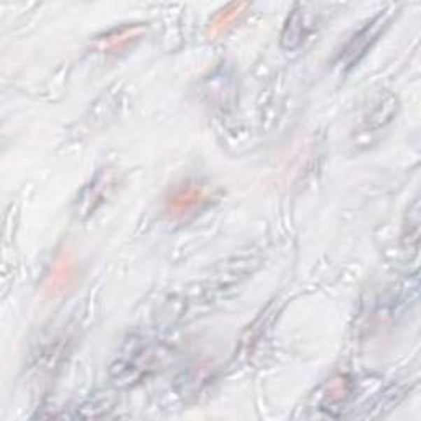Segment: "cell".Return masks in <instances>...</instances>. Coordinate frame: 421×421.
Segmentation results:
<instances>
[{
	"instance_id": "cell-1",
	"label": "cell",
	"mask_w": 421,
	"mask_h": 421,
	"mask_svg": "<svg viewBox=\"0 0 421 421\" xmlns=\"http://www.w3.org/2000/svg\"><path fill=\"white\" fill-rule=\"evenodd\" d=\"M206 198H208V196H206L204 190L201 188V186L186 183L178 186V188L168 196L165 209L173 217H183L186 214L198 209L199 206L204 203Z\"/></svg>"
},
{
	"instance_id": "cell-2",
	"label": "cell",
	"mask_w": 421,
	"mask_h": 421,
	"mask_svg": "<svg viewBox=\"0 0 421 421\" xmlns=\"http://www.w3.org/2000/svg\"><path fill=\"white\" fill-rule=\"evenodd\" d=\"M69 275H71V265H69L66 260H63L62 265L56 269L53 278H51V283H53L55 287H63L64 280H68Z\"/></svg>"
}]
</instances>
